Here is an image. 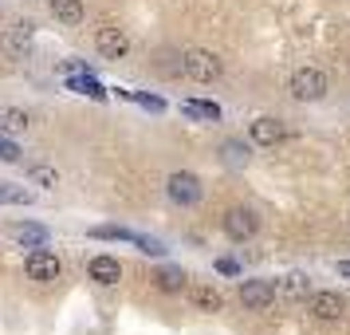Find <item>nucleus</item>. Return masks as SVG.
Segmentation results:
<instances>
[{
  "label": "nucleus",
  "instance_id": "nucleus-1",
  "mask_svg": "<svg viewBox=\"0 0 350 335\" xmlns=\"http://www.w3.org/2000/svg\"><path fill=\"white\" fill-rule=\"evenodd\" d=\"M181 67H185V75L197 79V83L221 79V71H224L221 55H213V51H205V48H189L185 55H181Z\"/></svg>",
  "mask_w": 350,
  "mask_h": 335
},
{
  "label": "nucleus",
  "instance_id": "nucleus-2",
  "mask_svg": "<svg viewBox=\"0 0 350 335\" xmlns=\"http://www.w3.org/2000/svg\"><path fill=\"white\" fill-rule=\"evenodd\" d=\"M323 95H327V71H319V67H299V71L291 75V99H299V103H319Z\"/></svg>",
  "mask_w": 350,
  "mask_h": 335
},
{
  "label": "nucleus",
  "instance_id": "nucleus-3",
  "mask_svg": "<svg viewBox=\"0 0 350 335\" xmlns=\"http://www.w3.org/2000/svg\"><path fill=\"white\" fill-rule=\"evenodd\" d=\"M24 269H28V276H32L36 284H55L59 276H64V264H59V256L48 253L44 245L36 249V253H28V260H24Z\"/></svg>",
  "mask_w": 350,
  "mask_h": 335
},
{
  "label": "nucleus",
  "instance_id": "nucleus-4",
  "mask_svg": "<svg viewBox=\"0 0 350 335\" xmlns=\"http://www.w3.org/2000/svg\"><path fill=\"white\" fill-rule=\"evenodd\" d=\"M275 284L271 280H244L240 284V303L248 308V312H268L271 303H275Z\"/></svg>",
  "mask_w": 350,
  "mask_h": 335
},
{
  "label": "nucleus",
  "instance_id": "nucleus-5",
  "mask_svg": "<svg viewBox=\"0 0 350 335\" xmlns=\"http://www.w3.org/2000/svg\"><path fill=\"white\" fill-rule=\"evenodd\" d=\"M165 193H170V201H177V206H197L205 190H201V177L197 174H185L181 170V174H174L165 182Z\"/></svg>",
  "mask_w": 350,
  "mask_h": 335
},
{
  "label": "nucleus",
  "instance_id": "nucleus-6",
  "mask_svg": "<svg viewBox=\"0 0 350 335\" xmlns=\"http://www.w3.org/2000/svg\"><path fill=\"white\" fill-rule=\"evenodd\" d=\"M224 233L232 240H252L260 233V217H256L252 209H228L224 213Z\"/></svg>",
  "mask_w": 350,
  "mask_h": 335
},
{
  "label": "nucleus",
  "instance_id": "nucleus-7",
  "mask_svg": "<svg viewBox=\"0 0 350 335\" xmlns=\"http://www.w3.org/2000/svg\"><path fill=\"white\" fill-rule=\"evenodd\" d=\"M95 48H98L103 60H122V55L130 51V40H126L122 28H98L95 32Z\"/></svg>",
  "mask_w": 350,
  "mask_h": 335
},
{
  "label": "nucleus",
  "instance_id": "nucleus-8",
  "mask_svg": "<svg viewBox=\"0 0 350 335\" xmlns=\"http://www.w3.org/2000/svg\"><path fill=\"white\" fill-rule=\"evenodd\" d=\"M307 303H311V312H315L319 319H338L347 312V300H342L338 292H311Z\"/></svg>",
  "mask_w": 350,
  "mask_h": 335
},
{
  "label": "nucleus",
  "instance_id": "nucleus-9",
  "mask_svg": "<svg viewBox=\"0 0 350 335\" xmlns=\"http://www.w3.org/2000/svg\"><path fill=\"white\" fill-rule=\"evenodd\" d=\"M91 280L103 284V288H114L122 280V264H118L114 256H95V260H91Z\"/></svg>",
  "mask_w": 350,
  "mask_h": 335
},
{
  "label": "nucleus",
  "instance_id": "nucleus-10",
  "mask_svg": "<svg viewBox=\"0 0 350 335\" xmlns=\"http://www.w3.org/2000/svg\"><path fill=\"white\" fill-rule=\"evenodd\" d=\"M275 292H280V300H307L311 296V280L303 272H287L284 280L275 284Z\"/></svg>",
  "mask_w": 350,
  "mask_h": 335
},
{
  "label": "nucleus",
  "instance_id": "nucleus-11",
  "mask_svg": "<svg viewBox=\"0 0 350 335\" xmlns=\"http://www.w3.org/2000/svg\"><path fill=\"white\" fill-rule=\"evenodd\" d=\"M252 142L256 146L284 142V123H280V119H256V123H252Z\"/></svg>",
  "mask_w": 350,
  "mask_h": 335
},
{
  "label": "nucleus",
  "instance_id": "nucleus-12",
  "mask_svg": "<svg viewBox=\"0 0 350 335\" xmlns=\"http://www.w3.org/2000/svg\"><path fill=\"white\" fill-rule=\"evenodd\" d=\"M189 300H193L197 312H221V308H224V296L217 292V288H208V284L189 288Z\"/></svg>",
  "mask_w": 350,
  "mask_h": 335
},
{
  "label": "nucleus",
  "instance_id": "nucleus-13",
  "mask_svg": "<svg viewBox=\"0 0 350 335\" xmlns=\"http://www.w3.org/2000/svg\"><path fill=\"white\" fill-rule=\"evenodd\" d=\"M181 111L189 114V119H205V123H221V107H217V103H205V99H185V103H181Z\"/></svg>",
  "mask_w": 350,
  "mask_h": 335
},
{
  "label": "nucleus",
  "instance_id": "nucleus-14",
  "mask_svg": "<svg viewBox=\"0 0 350 335\" xmlns=\"http://www.w3.org/2000/svg\"><path fill=\"white\" fill-rule=\"evenodd\" d=\"M8 237L20 240V245H36V249H40V245L48 240V229H40V225H12Z\"/></svg>",
  "mask_w": 350,
  "mask_h": 335
},
{
  "label": "nucleus",
  "instance_id": "nucleus-15",
  "mask_svg": "<svg viewBox=\"0 0 350 335\" xmlns=\"http://www.w3.org/2000/svg\"><path fill=\"white\" fill-rule=\"evenodd\" d=\"M51 16L64 24H79L83 20V0H51Z\"/></svg>",
  "mask_w": 350,
  "mask_h": 335
},
{
  "label": "nucleus",
  "instance_id": "nucleus-16",
  "mask_svg": "<svg viewBox=\"0 0 350 335\" xmlns=\"http://www.w3.org/2000/svg\"><path fill=\"white\" fill-rule=\"evenodd\" d=\"M20 130H28V114L16 107H0V134H20Z\"/></svg>",
  "mask_w": 350,
  "mask_h": 335
},
{
  "label": "nucleus",
  "instance_id": "nucleus-17",
  "mask_svg": "<svg viewBox=\"0 0 350 335\" xmlns=\"http://www.w3.org/2000/svg\"><path fill=\"white\" fill-rule=\"evenodd\" d=\"M154 284H158L161 292H181V288H185V272L181 269H158L154 272Z\"/></svg>",
  "mask_w": 350,
  "mask_h": 335
},
{
  "label": "nucleus",
  "instance_id": "nucleus-18",
  "mask_svg": "<svg viewBox=\"0 0 350 335\" xmlns=\"http://www.w3.org/2000/svg\"><path fill=\"white\" fill-rule=\"evenodd\" d=\"M32 193L24 186H12V182H0V206H28Z\"/></svg>",
  "mask_w": 350,
  "mask_h": 335
},
{
  "label": "nucleus",
  "instance_id": "nucleus-19",
  "mask_svg": "<svg viewBox=\"0 0 350 335\" xmlns=\"http://www.w3.org/2000/svg\"><path fill=\"white\" fill-rule=\"evenodd\" d=\"M71 91H79V95H91V99H103V95H107V91H103L95 79H87V75H75V79H71Z\"/></svg>",
  "mask_w": 350,
  "mask_h": 335
},
{
  "label": "nucleus",
  "instance_id": "nucleus-20",
  "mask_svg": "<svg viewBox=\"0 0 350 335\" xmlns=\"http://www.w3.org/2000/svg\"><path fill=\"white\" fill-rule=\"evenodd\" d=\"M32 182H36V186H44V190H55L59 174H55L51 166H32Z\"/></svg>",
  "mask_w": 350,
  "mask_h": 335
},
{
  "label": "nucleus",
  "instance_id": "nucleus-21",
  "mask_svg": "<svg viewBox=\"0 0 350 335\" xmlns=\"http://www.w3.org/2000/svg\"><path fill=\"white\" fill-rule=\"evenodd\" d=\"M0 158L4 162H20V146L12 142V138H4V134H0Z\"/></svg>",
  "mask_w": 350,
  "mask_h": 335
},
{
  "label": "nucleus",
  "instance_id": "nucleus-22",
  "mask_svg": "<svg viewBox=\"0 0 350 335\" xmlns=\"http://www.w3.org/2000/svg\"><path fill=\"white\" fill-rule=\"evenodd\" d=\"M224 154H228V162H237V166L244 162V150H240V142H228V146H224Z\"/></svg>",
  "mask_w": 350,
  "mask_h": 335
},
{
  "label": "nucleus",
  "instance_id": "nucleus-23",
  "mask_svg": "<svg viewBox=\"0 0 350 335\" xmlns=\"http://www.w3.org/2000/svg\"><path fill=\"white\" fill-rule=\"evenodd\" d=\"M338 272H342V276H350V260H342V264H338Z\"/></svg>",
  "mask_w": 350,
  "mask_h": 335
}]
</instances>
